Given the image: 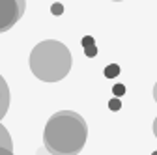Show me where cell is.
<instances>
[{
	"mask_svg": "<svg viewBox=\"0 0 157 155\" xmlns=\"http://www.w3.org/2000/svg\"><path fill=\"white\" fill-rule=\"evenodd\" d=\"M88 138V125L81 114L73 110H60L52 114L45 131L43 144L52 155H77L81 153Z\"/></svg>",
	"mask_w": 157,
	"mask_h": 155,
	"instance_id": "6da1fadb",
	"label": "cell"
},
{
	"mask_svg": "<svg viewBox=\"0 0 157 155\" xmlns=\"http://www.w3.org/2000/svg\"><path fill=\"white\" fill-rule=\"evenodd\" d=\"M71 52L69 49L56 41L45 40L37 43L30 52V69L43 82H58L67 77L71 69Z\"/></svg>",
	"mask_w": 157,
	"mask_h": 155,
	"instance_id": "7a4b0ae2",
	"label": "cell"
},
{
	"mask_svg": "<svg viewBox=\"0 0 157 155\" xmlns=\"http://www.w3.org/2000/svg\"><path fill=\"white\" fill-rule=\"evenodd\" d=\"M25 0H0V34L8 32L25 15Z\"/></svg>",
	"mask_w": 157,
	"mask_h": 155,
	"instance_id": "3957f363",
	"label": "cell"
},
{
	"mask_svg": "<svg viewBox=\"0 0 157 155\" xmlns=\"http://www.w3.org/2000/svg\"><path fill=\"white\" fill-rule=\"evenodd\" d=\"M10 101H11V95H10V88L6 84V81L2 79L0 75V118H4L8 108H10Z\"/></svg>",
	"mask_w": 157,
	"mask_h": 155,
	"instance_id": "277c9868",
	"label": "cell"
},
{
	"mask_svg": "<svg viewBox=\"0 0 157 155\" xmlns=\"http://www.w3.org/2000/svg\"><path fill=\"white\" fill-rule=\"evenodd\" d=\"M118 73H120V67H118L116 64H110L105 67V77H109V79H112V77H116Z\"/></svg>",
	"mask_w": 157,
	"mask_h": 155,
	"instance_id": "5b68a950",
	"label": "cell"
},
{
	"mask_svg": "<svg viewBox=\"0 0 157 155\" xmlns=\"http://www.w3.org/2000/svg\"><path fill=\"white\" fill-rule=\"evenodd\" d=\"M84 52H86V56H95V54H97V47H95V45L84 47Z\"/></svg>",
	"mask_w": 157,
	"mask_h": 155,
	"instance_id": "8992f818",
	"label": "cell"
},
{
	"mask_svg": "<svg viewBox=\"0 0 157 155\" xmlns=\"http://www.w3.org/2000/svg\"><path fill=\"white\" fill-rule=\"evenodd\" d=\"M90 45H95L94 37H92V36H86V37H82V47H90Z\"/></svg>",
	"mask_w": 157,
	"mask_h": 155,
	"instance_id": "52a82bcc",
	"label": "cell"
},
{
	"mask_svg": "<svg viewBox=\"0 0 157 155\" xmlns=\"http://www.w3.org/2000/svg\"><path fill=\"white\" fill-rule=\"evenodd\" d=\"M124 92H125L124 84H116V86H114V93H116V95H122Z\"/></svg>",
	"mask_w": 157,
	"mask_h": 155,
	"instance_id": "ba28073f",
	"label": "cell"
},
{
	"mask_svg": "<svg viewBox=\"0 0 157 155\" xmlns=\"http://www.w3.org/2000/svg\"><path fill=\"white\" fill-rule=\"evenodd\" d=\"M110 108H112V110H118V108H120V101H118V99H112V101H110Z\"/></svg>",
	"mask_w": 157,
	"mask_h": 155,
	"instance_id": "9c48e42d",
	"label": "cell"
},
{
	"mask_svg": "<svg viewBox=\"0 0 157 155\" xmlns=\"http://www.w3.org/2000/svg\"><path fill=\"white\" fill-rule=\"evenodd\" d=\"M0 155H13L11 149H6V148H0Z\"/></svg>",
	"mask_w": 157,
	"mask_h": 155,
	"instance_id": "30bf717a",
	"label": "cell"
},
{
	"mask_svg": "<svg viewBox=\"0 0 157 155\" xmlns=\"http://www.w3.org/2000/svg\"><path fill=\"white\" fill-rule=\"evenodd\" d=\"M52 11H56L54 15H60V11H62V8H60V6H52Z\"/></svg>",
	"mask_w": 157,
	"mask_h": 155,
	"instance_id": "8fae6325",
	"label": "cell"
},
{
	"mask_svg": "<svg viewBox=\"0 0 157 155\" xmlns=\"http://www.w3.org/2000/svg\"><path fill=\"white\" fill-rule=\"evenodd\" d=\"M153 134H155V138H157V118L153 120Z\"/></svg>",
	"mask_w": 157,
	"mask_h": 155,
	"instance_id": "7c38bea8",
	"label": "cell"
},
{
	"mask_svg": "<svg viewBox=\"0 0 157 155\" xmlns=\"http://www.w3.org/2000/svg\"><path fill=\"white\" fill-rule=\"evenodd\" d=\"M153 99H155V103H157V82H155V86H153Z\"/></svg>",
	"mask_w": 157,
	"mask_h": 155,
	"instance_id": "4fadbf2b",
	"label": "cell"
},
{
	"mask_svg": "<svg viewBox=\"0 0 157 155\" xmlns=\"http://www.w3.org/2000/svg\"><path fill=\"white\" fill-rule=\"evenodd\" d=\"M112 2H122V0H112Z\"/></svg>",
	"mask_w": 157,
	"mask_h": 155,
	"instance_id": "5bb4252c",
	"label": "cell"
},
{
	"mask_svg": "<svg viewBox=\"0 0 157 155\" xmlns=\"http://www.w3.org/2000/svg\"><path fill=\"white\" fill-rule=\"evenodd\" d=\"M0 120H2V118H0Z\"/></svg>",
	"mask_w": 157,
	"mask_h": 155,
	"instance_id": "9a60e30c",
	"label": "cell"
},
{
	"mask_svg": "<svg viewBox=\"0 0 157 155\" xmlns=\"http://www.w3.org/2000/svg\"><path fill=\"white\" fill-rule=\"evenodd\" d=\"M155 155H157V153H155Z\"/></svg>",
	"mask_w": 157,
	"mask_h": 155,
	"instance_id": "2e32d148",
	"label": "cell"
}]
</instances>
